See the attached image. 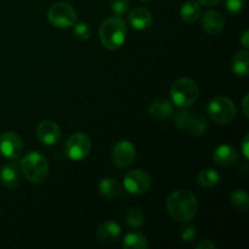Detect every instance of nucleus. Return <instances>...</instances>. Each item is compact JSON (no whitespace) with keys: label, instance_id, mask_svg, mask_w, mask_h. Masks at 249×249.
I'll use <instances>...</instances> for the list:
<instances>
[{"label":"nucleus","instance_id":"obj_29","mask_svg":"<svg viewBox=\"0 0 249 249\" xmlns=\"http://www.w3.org/2000/svg\"><path fill=\"white\" fill-rule=\"evenodd\" d=\"M190 112L187 111H179L174 117V123L177 125V128L179 130L184 131L185 130V125H186V122L190 117Z\"/></svg>","mask_w":249,"mask_h":249},{"label":"nucleus","instance_id":"obj_15","mask_svg":"<svg viewBox=\"0 0 249 249\" xmlns=\"http://www.w3.org/2000/svg\"><path fill=\"white\" fill-rule=\"evenodd\" d=\"M238 152L233 146L220 145L215 148L213 155L214 162L220 167H230L237 160Z\"/></svg>","mask_w":249,"mask_h":249},{"label":"nucleus","instance_id":"obj_8","mask_svg":"<svg viewBox=\"0 0 249 249\" xmlns=\"http://www.w3.org/2000/svg\"><path fill=\"white\" fill-rule=\"evenodd\" d=\"M151 184H152V179H151L150 174L142 169L130 170L129 173H126L123 180L124 189L129 194L135 195V196L146 194L150 190Z\"/></svg>","mask_w":249,"mask_h":249},{"label":"nucleus","instance_id":"obj_23","mask_svg":"<svg viewBox=\"0 0 249 249\" xmlns=\"http://www.w3.org/2000/svg\"><path fill=\"white\" fill-rule=\"evenodd\" d=\"M219 181H220L219 173L216 170L211 169V168L202 170L198 175V185L204 189H212L215 185H218Z\"/></svg>","mask_w":249,"mask_h":249},{"label":"nucleus","instance_id":"obj_21","mask_svg":"<svg viewBox=\"0 0 249 249\" xmlns=\"http://www.w3.org/2000/svg\"><path fill=\"white\" fill-rule=\"evenodd\" d=\"M232 71L237 77H247L249 73L248 51H238L232 58Z\"/></svg>","mask_w":249,"mask_h":249},{"label":"nucleus","instance_id":"obj_26","mask_svg":"<svg viewBox=\"0 0 249 249\" xmlns=\"http://www.w3.org/2000/svg\"><path fill=\"white\" fill-rule=\"evenodd\" d=\"M73 34L79 40L85 41L91 36V28H90L88 23H77L75 22L74 28H73Z\"/></svg>","mask_w":249,"mask_h":249},{"label":"nucleus","instance_id":"obj_27","mask_svg":"<svg viewBox=\"0 0 249 249\" xmlns=\"http://www.w3.org/2000/svg\"><path fill=\"white\" fill-rule=\"evenodd\" d=\"M130 0H111V10L117 15H123L128 11Z\"/></svg>","mask_w":249,"mask_h":249},{"label":"nucleus","instance_id":"obj_34","mask_svg":"<svg viewBox=\"0 0 249 249\" xmlns=\"http://www.w3.org/2000/svg\"><path fill=\"white\" fill-rule=\"evenodd\" d=\"M201 5H204V6H214V5L219 4L221 0H197Z\"/></svg>","mask_w":249,"mask_h":249},{"label":"nucleus","instance_id":"obj_5","mask_svg":"<svg viewBox=\"0 0 249 249\" xmlns=\"http://www.w3.org/2000/svg\"><path fill=\"white\" fill-rule=\"evenodd\" d=\"M207 113L215 123L230 124L237 116V107L229 97L218 96L208 104Z\"/></svg>","mask_w":249,"mask_h":249},{"label":"nucleus","instance_id":"obj_35","mask_svg":"<svg viewBox=\"0 0 249 249\" xmlns=\"http://www.w3.org/2000/svg\"><path fill=\"white\" fill-rule=\"evenodd\" d=\"M248 99H249V96L248 95H246L245 96V99H243V102H242V108H243V113H245V116L247 117L248 118Z\"/></svg>","mask_w":249,"mask_h":249},{"label":"nucleus","instance_id":"obj_28","mask_svg":"<svg viewBox=\"0 0 249 249\" xmlns=\"http://www.w3.org/2000/svg\"><path fill=\"white\" fill-rule=\"evenodd\" d=\"M225 7L229 14L237 15L245 7V0H226Z\"/></svg>","mask_w":249,"mask_h":249},{"label":"nucleus","instance_id":"obj_14","mask_svg":"<svg viewBox=\"0 0 249 249\" xmlns=\"http://www.w3.org/2000/svg\"><path fill=\"white\" fill-rule=\"evenodd\" d=\"M21 169L16 163H9L0 170V182L7 189H15L21 182Z\"/></svg>","mask_w":249,"mask_h":249},{"label":"nucleus","instance_id":"obj_33","mask_svg":"<svg viewBox=\"0 0 249 249\" xmlns=\"http://www.w3.org/2000/svg\"><path fill=\"white\" fill-rule=\"evenodd\" d=\"M240 43L242 44L243 48H246V49L249 48V31L248 29H246V31L243 32L242 36H241Z\"/></svg>","mask_w":249,"mask_h":249},{"label":"nucleus","instance_id":"obj_6","mask_svg":"<svg viewBox=\"0 0 249 249\" xmlns=\"http://www.w3.org/2000/svg\"><path fill=\"white\" fill-rule=\"evenodd\" d=\"M78 15L68 2H56L49 9L48 19L56 28H70L77 22Z\"/></svg>","mask_w":249,"mask_h":249},{"label":"nucleus","instance_id":"obj_31","mask_svg":"<svg viewBox=\"0 0 249 249\" xmlns=\"http://www.w3.org/2000/svg\"><path fill=\"white\" fill-rule=\"evenodd\" d=\"M241 148H242V153L243 156H245L246 160H248L249 158V134L245 136V139H243L242 143H241Z\"/></svg>","mask_w":249,"mask_h":249},{"label":"nucleus","instance_id":"obj_25","mask_svg":"<svg viewBox=\"0 0 249 249\" xmlns=\"http://www.w3.org/2000/svg\"><path fill=\"white\" fill-rule=\"evenodd\" d=\"M143 220H145L143 212L141 211L140 208H138V207L128 209V212L125 213V223L128 224L130 228H141V226L143 225Z\"/></svg>","mask_w":249,"mask_h":249},{"label":"nucleus","instance_id":"obj_36","mask_svg":"<svg viewBox=\"0 0 249 249\" xmlns=\"http://www.w3.org/2000/svg\"><path fill=\"white\" fill-rule=\"evenodd\" d=\"M141 1H150V0H141Z\"/></svg>","mask_w":249,"mask_h":249},{"label":"nucleus","instance_id":"obj_19","mask_svg":"<svg viewBox=\"0 0 249 249\" xmlns=\"http://www.w3.org/2000/svg\"><path fill=\"white\" fill-rule=\"evenodd\" d=\"M150 116L155 119H165L173 113V106L172 102L164 99H158L151 104Z\"/></svg>","mask_w":249,"mask_h":249},{"label":"nucleus","instance_id":"obj_18","mask_svg":"<svg viewBox=\"0 0 249 249\" xmlns=\"http://www.w3.org/2000/svg\"><path fill=\"white\" fill-rule=\"evenodd\" d=\"M202 16V7L198 1L189 0L180 9V17L186 23H195Z\"/></svg>","mask_w":249,"mask_h":249},{"label":"nucleus","instance_id":"obj_17","mask_svg":"<svg viewBox=\"0 0 249 249\" xmlns=\"http://www.w3.org/2000/svg\"><path fill=\"white\" fill-rule=\"evenodd\" d=\"M208 123L203 114H190L185 125V133L192 136H202L207 131Z\"/></svg>","mask_w":249,"mask_h":249},{"label":"nucleus","instance_id":"obj_13","mask_svg":"<svg viewBox=\"0 0 249 249\" xmlns=\"http://www.w3.org/2000/svg\"><path fill=\"white\" fill-rule=\"evenodd\" d=\"M202 27L206 33L211 36H218L225 27V18L219 11L211 10L202 16Z\"/></svg>","mask_w":249,"mask_h":249},{"label":"nucleus","instance_id":"obj_1","mask_svg":"<svg viewBox=\"0 0 249 249\" xmlns=\"http://www.w3.org/2000/svg\"><path fill=\"white\" fill-rule=\"evenodd\" d=\"M167 211L174 220L187 223L196 216L198 212V201L192 192L187 190H177L168 197Z\"/></svg>","mask_w":249,"mask_h":249},{"label":"nucleus","instance_id":"obj_2","mask_svg":"<svg viewBox=\"0 0 249 249\" xmlns=\"http://www.w3.org/2000/svg\"><path fill=\"white\" fill-rule=\"evenodd\" d=\"M128 36L126 23L121 16H112L105 19L99 28V38L108 50H117L125 43Z\"/></svg>","mask_w":249,"mask_h":249},{"label":"nucleus","instance_id":"obj_16","mask_svg":"<svg viewBox=\"0 0 249 249\" xmlns=\"http://www.w3.org/2000/svg\"><path fill=\"white\" fill-rule=\"evenodd\" d=\"M129 23L138 31L147 29L152 24V14L145 7H135L128 16Z\"/></svg>","mask_w":249,"mask_h":249},{"label":"nucleus","instance_id":"obj_32","mask_svg":"<svg viewBox=\"0 0 249 249\" xmlns=\"http://www.w3.org/2000/svg\"><path fill=\"white\" fill-rule=\"evenodd\" d=\"M197 249H216V246L214 245L212 241L209 240H203L196 246Z\"/></svg>","mask_w":249,"mask_h":249},{"label":"nucleus","instance_id":"obj_4","mask_svg":"<svg viewBox=\"0 0 249 249\" xmlns=\"http://www.w3.org/2000/svg\"><path fill=\"white\" fill-rule=\"evenodd\" d=\"M172 101L181 108L192 106L199 97V87L191 78L178 79L170 88Z\"/></svg>","mask_w":249,"mask_h":249},{"label":"nucleus","instance_id":"obj_20","mask_svg":"<svg viewBox=\"0 0 249 249\" xmlns=\"http://www.w3.org/2000/svg\"><path fill=\"white\" fill-rule=\"evenodd\" d=\"M121 184L113 178H105L99 184V192L107 199L117 198L121 194Z\"/></svg>","mask_w":249,"mask_h":249},{"label":"nucleus","instance_id":"obj_12","mask_svg":"<svg viewBox=\"0 0 249 249\" xmlns=\"http://www.w3.org/2000/svg\"><path fill=\"white\" fill-rule=\"evenodd\" d=\"M121 225L113 220H107L99 226L96 231V238L102 245L114 243L121 236Z\"/></svg>","mask_w":249,"mask_h":249},{"label":"nucleus","instance_id":"obj_9","mask_svg":"<svg viewBox=\"0 0 249 249\" xmlns=\"http://www.w3.org/2000/svg\"><path fill=\"white\" fill-rule=\"evenodd\" d=\"M135 146L128 140H122L113 146L111 152L112 162L118 168H126L135 160Z\"/></svg>","mask_w":249,"mask_h":249},{"label":"nucleus","instance_id":"obj_3","mask_svg":"<svg viewBox=\"0 0 249 249\" xmlns=\"http://www.w3.org/2000/svg\"><path fill=\"white\" fill-rule=\"evenodd\" d=\"M19 169L26 179L32 184H41L45 181L49 173V162L40 152H28L19 162Z\"/></svg>","mask_w":249,"mask_h":249},{"label":"nucleus","instance_id":"obj_10","mask_svg":"<svg viewBox=\"0 0 249 249\" xmlns=\"http://www.w3.org/2000/svg\"><path fill=\"white\" fill-rule=\"evenodd\" d=\"M0 152L9 160H16L23 152V141L14 131H6L0 135Z\"/></svg>","mask_w":249,"mask_h":249},{"label":"nucleus","instance_id":"obj_30","mask_svg":"<svg viewBox=\"0 0 249 249\" xmlns=\"http://www.w3.org/2000/svg\"><path fill=\"white\" fill-rule=\"evenodd\" d=\"M197 235H198V233H197V230L195 226H186L181 232V240L184 241L185 243L194 242L197 238Z\"/></svg>","mask_w":249,"mask_h":249},{"label":"nucleus","instance_id":"obj_7","mask_svg":"<svg viewBox=\"0 0 249 249\" xmlns=\"http://www.w3.org/2000/svg\"><path fill=\"white\" fill-rule=\"evenodd\" d=\"M91 151V140L84 133H74L67 139L65 152L72 160H82L88 157Z\"/></svg>","mask_w":249,"mask_h":249},{"label":"nucleus","instance_id":"obj_24","mask_svg":"<svg viewBox=\"0 0 249 249\" xmlns=\"http://www.w3.org/2000/svg\"><path fill=\"white\" fill-rule=\"evenodd\" d=\"M230 203L238 212H246L249 206V196L245 190H235L230 195Z\"/></svg>","mask_w":249,"mask_h":249},{"label":"nucleus","instance_id":"obj_22","mask_svg":"<svg viewBox=\"0 0 249 249\" xmlns=\"http://www.w3.org/2000/svg\"><path fill=\"white\" fill-rule=\"evenodd\" d=\"M122 247L124 249H147V238L141 232H130L124 237Z\"/></svg>","mask_w":249,"mask_h":249},{"label":"nucleus","instance_id":"obj_11","mask_svg":"<svg viewBox=\"0 0 249 249\" xmlns=\"http://www.w3.org/2000/svg\"><path fill=\"white\" fill-rule=\"evenodd\" d=\"M36 136L44 145H56L61 139V128L53 121L46 119V121L39 123L38 128H36Z\"/></svg>","mask_w":249,"mask_h":249}]
</instances>
